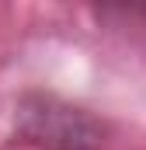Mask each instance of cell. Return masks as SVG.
I'll use <instances>...</instances> for the list:
<instances>
[{
	"instance_id": "6da1fadb",
	"label": "cell",
	"mask_w": 146,
	"mask_h": 150,
	"mask_svg": "<svg viewBox=\"0 0 146 150\" xmlns=\"http://www.w3.org/2000/svg\"><path fill=\"white\" fill-rule=\"evenodd\" d=\"M18 129L49 150H94L101 143V129L91 115L49 94H32L21 101Z\"/></svg>"
}]
</instances>
